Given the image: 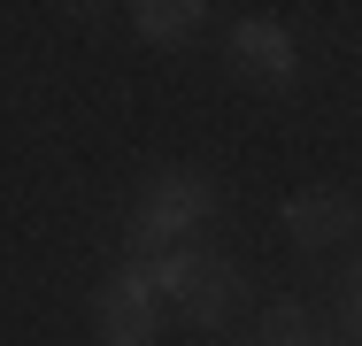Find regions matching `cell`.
<instances>
[{"label":"cell","mask_w":362,"mask_h":346,"mask_svg":"<svg viewBox=\"0 0 362 346\" xmlns=\"http://www.w3.org/2000/svg\"><path fill=\"white\" fill-rule=\"evenodd\" d=\"M100 346H154V285L146 277H108L93 300Z\"/></svg>","instance_id":"6da1fadb"},{"label":"cell","mask_w":362,"mask_h":346,"mask_svg":"<svg viewBox=\"0 0 362 346\" xmlns=\"http://www.w3.org/2000/svg\"><path fill=\"white\" fill-rule=\"evenodd\" d=\"M177 308H185L193 323H223V316L239 308V270H231L223 254H193V270L177 285Z\"/></svg>","instance_id":"7a4b0ae2"},{"label":"cell","mask_w":362,"mask_h":346,"mask_svg":"<svg viewBox=\"0 0 362 346\" xmlns=\"http://www.w3.org/2000/svg\"><path fill=\"white\" fill-rule=\"evenodd\" d=\"M146 223H162V231H185V223H201L209 215V177H193V169H162L154 185H146Z\"/></svg>","instance_id":"3957f363"},{"label":"cell","mask_w":362,"mask_h":346,"mask_svg":"<svg viewBox=\"0 0 362 346\" xmlns=\"http://www.w3.org/2000/svg\"><path fill=\"white\" fill-rule=\"evenodd\" d=\"M347 223H355V208H347V193H332V185H308V193L286 201V231L300 246H332Z\"/></svg>","instance_id":"277c9868"},{"label":"cell","mask_w":362,"mask_h":346,"mask_svg":"<svg viewBox=\"0 0 362 346\" xmlns=\"http://www.w3.org/2000/svg\"><path fill=\"white\" fill-rule=\"evenodd\" d=\"M231 62L247 69L255 85H286L293 77V39L278 23H239V31H231Z\"/></svg>","instance_id":"5b68a950"},{"label":"cell","mask_w":362,"mask_h":346,"mask_svg":"<svg viewBox=\"0 0 362 346\" xmlns=\"http://www.w3.org/2000/svg\"><path fill=\"white\" fill-rule=\"evenodd\" d=\"M132 23H139L146 39H162V47H170V39H185V31L201 23V8H193V0H139V8H132Z\"/></svg>","instance_id":"8992f818"},{"label":"cell","mask_w":362,"mask_h":346,"mask_svg":"<svg viewBox=\"0 0 362 346\" xmlns=\"http://www.w3.org/2000/svg\"><path fill=\"white\" fill-rule=\"evenodd\" d=\"M255 346H308V316H300L293 300H278V308L262 316V339Z\"/></svg>","instance_id":"52a82bcc"},{"label":"cell","mask_w":362,"mask_h":346,"mask_svg":"<svg viewBox=\"0 0 362 346\" xmlns=\"http://www.w3.org/2000/svg\"><path fill=\"white\" fill-rule=\"evenodd\" d=\"M339 316H347V323L362 331V262L347 270V285H339Z\"/></svg>","instance_id":"ba28073f"}]
</instances>
